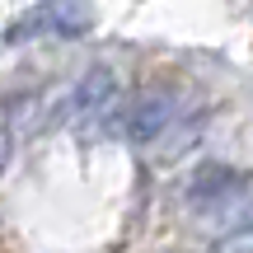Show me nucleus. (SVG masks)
I'll return each instance as SVG.
<instances>
[{
  "label": "nucleus",
  "mask_w": 253,
  "mask_h": 253,
  "mask_svg": "<svg viewBox=\"0 0 253 253\" xmlns=\"http://www.w3.org/2000/svg\"><path fill=\"white\" fill-rule=\"evenodd\" d=\"M94 28V0H42L28 14H19L5 28L9 42H28L38 33H56V38H84Z\"/></svg>",
  "instance_id": "obj_1"
},
{
  "label": "nucleus",
  "mask_w": 253,
  "mask_h": 253,
  "mask_svg": "<svg viewBox=\"0 0 253 253\" xmlns=\"http://www.w3.org/2000/svg\"><path fill=\"white\" fill-rule=\"evenodd\" d=\"M173 113H178L173 94H164V89H141V94H131L126 103L113 108V118H118L113 126H118L122 141L145 145V141H155V136H164V131L173 126Z\"/></svg>",
  "instance_id": "obj_2"
},
{
  "label": "nucleus",
  "mask_w": 253,
  "mask_h": 253,
  "mask_svg": "<svg viewBox=\"0 0 253 253\" xmlns=\"http://www.w3.org/2000/svg\"><path fill=\"white\" fill-rule=\"evenodd\" d=\"M244 183L249 178H244V173H235L230 164H202V169L188 178V188H183V202H188L197 216H207V211H216L230 192H239Z\"/></svg>",
  "instance_id": "obj_3"
},
{
  "label": "nucleus",
  "mask_w": 253,
  "mask_h": 253,
  "mask_svg": "<svg viewBox=\"0 0 253 253\" xmlns=\"http://www.w3.org/2000/svg\"><path fill=\"white\" fill-rule=\"evenodd\" d=\"M113 108H118V80H113V71L94 66V71L80 80L75 99H71V118L84 126V122H103V118H113Z\"/></svg>",
  "instance_id": "obj_4"
},
{
  "label": "nucleus",
  "mask_w": 253,
  "mask_h": 253,
  "mask_svg": "<svg viewBox=\"0 0 253 253\" xmlns=\"http://www.w3.org/2000/svg\"><path fill=\"white\" fill-rule=\"evenodd\" d=\"M207 225L211 235L225 244V239H239V235H253V183H244L239 192H230L216 211H207Z\"/></svg>",
  "instance_id": "obj_5"
},
{
  "label": "nucleus",
  "mask_w": 253,
  "mask_h": 253,
  "mask_svg": "<svg viewBox=\"0 0 253 253\" xmlns=\"http://www.w3.org/2000/svg\"><path fill=\"white\" fill-rule=\"evenodd\" d=\"M5 160H9V131L0 126V169H5Z\"/></svg>",
  "instance_id": "obj_6"
}]
</instances>
